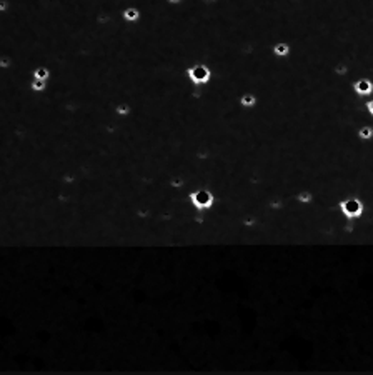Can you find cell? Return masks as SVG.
Segmentation results:
<instances>
[{"label": "cell", "instance_id": "30bf717a", "mask_svg": "<svg viewBox=\"0 0 373 375\" xmlns=\"http://www.w3.org/2000/svg\"><path fill=\"white\" fill-rule=\"evenodd\" d=\"M114 114L119 119H130L132 114H134V107L128 102H119L114 107Z\"/></svg>", "mask_w": 373, "mask_h": 375}, {"label": "cell", "instance_id": "e0dca14e", "mask_svg": "<svg viewBox=\"0 0 373 375\" xmlns=\"http://www.w3.org/2000/svg\"><path fill=\"white\" fill-rule=\"evenodd\" d=\"M169 5H172V7H178V5H182V3L185 2V0H165Z\"/></svg>", "mask_w": 373, "mask_h": 375}, {"label": "cell", "instance_id": "6da1fadb", "mask_svg": "<svg viewBox=\"0 0 373 375\" xmlns=\"http://www.w3.org/2000/svg\"><path fill=\"white\" fill-rule=\"evenodd\" d=\"M186 202L195 212H210L217 204V197L208 187H193L186 192Z\"/></svg>", "mask_w": 373, "mask_h": 375}, {"label": "cell", "instance_id": "7c38bea8", "mask_svg": "<svg viewBox=\"0 0 373 375\" xmlns=\"http://www.w3.org/2000/svg\"><path fill=\"white\" fill-rule=\"evenodd\" d=\"M50 77H52V72L45 65H38L32 70V80H50Z\"/></svg>", "mask_w": 373, "mask_h": 375}, {"label": "cell", "instance_id": "d6986e66", "mask_svg": "<svg viewBox=\"0 0 373 375\" xmlns=\"http://www.w3.org/2000/svg\"><path fill=\"white\" fill-rule=\"evenodd\" d=\"M290 2H297L298 3V2H302V0H290Z\"/></svg>", "mask_w": 373, "mask_h": 375}, {"label": "cell", "instance_id": "9c48e42d", "mask_svg": "<svg viewBox=\"0 0 373 375\" xmlns=\"http://www.w3.org/2000/svg\"><path fill=\"white\" fill-rule=\"evenodd\" d=\"M356 139L360 142H372L373 140V125L372 124H363L356 128Z\"/></svg>", "mask_w": 373, "mask_h": 375}, {"label": "cell", "instance_id": "8fae6325", "mask_svg": "<svg viewBox=\"0 0 373 375\" xmlns=\"http://www.w3.org/2000/svg\"><path fill=\"white\" fill-rule=\"evenodd\" d=\"M332 72H333V75H335L337 79H345V77H348V73H350V65H348V62L338 60L337 64L333 65Z\"/></svg>", "mask_w": 373, "mask_h": 375}, {"label": "cell", "instance_id": "52a82bcc", "mask_svg": "<svg viewBox=\"0 0 373 375\" xmlns=\"http://www.w3.org/2000/svg\"><path fill=\"white\" fill-rule=\"evenodd\" d=\"M238 105L245 110H252L258 105V95L254 92H243L238 97Z\"/></svg>", "mask_w": 373, "mask_h": 375}, {"label": "cell", "instance_id": "277c9868", "mask_svg": "<svg viewBox=\"0 0 373 375\" xmlns=\"http://www.w3.org/2000/svg\"><path fill=\"white\" fill-rule=\"evenodd\" d=\"M350 89L360 99H368L373 95V80L370 77H358L350 82Z\"/></svg>", "mask_w": 373, "mask_h": 375}, {"label": "cell", "instance_id": "ba28073f", "mask_svg": "<svg viewBox=\"0 0 373 375\" xmlns=\"http://www.w3.org/2000/svg\"><path fill=\"white\" fill-rule=\"evenodd\" d=\"M315 200V194L310 189H302L295 194V204L297 205H310Z\"/></svg>", "mask_w": 373, "mask_h": 375}, {"label": "cell", "instance_id": "8992f818", "mask_svg": "<svg viewBox=\"0 0 373 375\" xmlns=\"http://www.w3.org/2000/svg\"><path fill=\"white\" fill-rule=\"evenodd\" d=\"M120 17H122V20L125 23H130V25H134V23H138L140 20H142V10L138 9V7L135 5H125L122 9V14H120Z\"/></svg>", "mask_w": 373, "mask_h": 375}, {"label": "cell", "instance_id": "2e32d148", "mask_svg": "<svg viewBox=\"0 0 373 375\" xmlns=\"http://www.w3.org/2000/svg\"><path fill=\"white\" fill-rule=\"evenodd\" d=\"M363 108H365V112L368 114V117H372L373 119V97H368L367 100L363 102Z\"/></svg>", "mask_w": 373, "mask_h": 375}, {"label": "cell", "instance_id": "3957f363", "mask_svg": "<svg viewBox=\"0 0 373 375\" xmlns=\"http://www.w3.org/2000/svg\"><path fill=\"white\" fill-rule=\"evenodd\" d=\"M185 77L190 85L193 87H207L213 79V70L208 64L197 62V64L188 65L185 70Z\"/></svg>", "mask_w": 373, "mask_h": 375}, {"label": "cell", "instance_id": "9a60e30c", "mask_svg": "<svg viewBox=\"0 0 373 375\" xmlns=\"http://www.w3.org/2000/svg\"><path fill=\"white\" fill-rule=\"evenodd\" d=\"M12 10V2L10 0H0V15H5Z\"/></svg>", "mask_w": 373, "mask_h": 375}, {"label": "cell", "instance_id": "ffe728a7", "mask_svg": "<svg viewBox=\"0 0 373 375\" xmlns=\"http://www.w3.org/2000/svg\"><path fill=\"white\" fill-rule=\"evenodd\" d=\"M119 2H128V0H119ZM128 5H130V3H128Z\"/></svg>", "mask_w": 373, "mask_h": 375}, {"label": "cell", "instance_id": "5bb4252c", "mask_svg": "<svg viewBox=\"0 0 373 375\" xmlns=\"http://www.w3.org/2000/svg\"><path fill=\"white\" fill-rule=\"evenodd\" d=\"M14 67V58L9 54H0V70H10Z\"/></svg>", "mask_w": 373, "mask_h": 375}, {"label": "cell", "instance_id": "7a4b0ae2", "mask_svg": "<svg viewBox=\"0 0 373 375\" xmlns=\"http://www.w3.org/2000/svg\"><path fill=\"white\" fill-rule=\"evenodd\" d=\"M337 210L345 220H360L365 215L367 205L358 195H347L337 202Z\"/></svg>", "mask_w": 373, "mask_h": 375}, {"label": "cell", "instance_id": "4fadbf2b", "mask_svg": "<svg viewBox=\"0 0 373 375\" xmlns=\"http://www.w3.org/2000/svg\"><path fill=\"white\" fill-rule=\"evenodd\" d=\"M49 87V80H30V92L44 93Z\"/></svg>", "mask_w": 373, "mask_h": 375}, {"label": "cell", "instance_id": "ac0fdd59", "mask_svg": "<svg viewBox=\"0 0 373 375\" xmlns=\"http://www.w3.org/2000/svg\"><path fill=\"white\" fill-rule=\"evenodd\" d=\"M202 2H205V3H215V2H219V0H202Z\"/></svg>", "mask_w": 373, "mask_h": 375}, {"label": "cell", "instance_id": "5b68a950", "mask_svg": "<svg viewBox=\"0 0 373 375\" xmlns=\"http://www.w3.org/2000/svg\"><path fill=\"white\" fill-rule=\"evenodd\" d=\"M270 54L275 58H288L291 55V45L287 40H277L270 45Z\"/></svg>", "mask_w": 373, "mask_h": 375}]
</instances>
